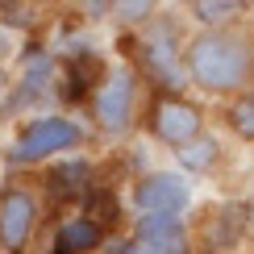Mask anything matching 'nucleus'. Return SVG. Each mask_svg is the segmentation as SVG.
Masks as SVG:
<instances>
[{"label": "nucleus", "mask_w": 254, "mask_h": 254, "mask_svg": "<svg viewBox=\"0 0 254 254\" xmlns=\"http://www.w3.org/2000/svg\"><path fill=\"white\" fill-rule=\"evenodd\" d=\"M192 79L208 92H234L250 75V50L229 34H200L188 46Z\"/></svg>", "instance_id": "1"}, {"label": "nucleus", "mask_w": 254, "mask_h": 254, "mask_svg": "<svg viewBox=\"0 0 254 254\" xmlns=\"http://www.w3.org/2000/svg\"><path fill=\"white\" fill-rule=\"evenodd\" d=\"M79 125L75 121H67V117H42L34 121L25 133L17 137V146H13V163H42V158H50V154H59V150H71V146H79Z\"/></svg>", "instance_id": "2"}, {"label": "nucleus", "mask_w": 254, "mask_h": 254, "mask_svg": "<svg viewBox=\"0 0 254 254\" xmlns=\"http://www.w3.org/2000/svg\"><path fill=\"white\" fill-rule=\"evenodd\" d=\"M133 204L142 208L146 217H179L192 204V188H188V179L175 175V171H154V175H146L142 184L133 188Z\"/></svg>", "instance_id": "3"}, {"label": "nucleus", "mask_w": 254, "mask_h": 254, "mask_svg": "<svg viewBox=\"0 0 254 254\" xmlns=\"http://www.w3.org/2000/svg\"><path fill=\"white\" fill-rule=\"evenodd\" d=\"M133 96H137V83H133L129 71L113 75V79L100 88V96H96V121H100L109 133L129 129V121H133Z\"/></svg>", "instance_id": "4"}, {"label": "nucleus", "mask_w": 254, "mask_h": 254, "mask_svg": "<svg viewBox=\"0 0 254 254\" xmlns=\"http://www.w3.org/2000/svg\"><path fill=\"white\" fill-rule=\"evenodd\" d=\"M188 234L179 217H142L137 238L125 246V254H184Z\"/></svg>", "instance_id": "5"}, {"label": "nucleus", "mask_w": 254, "mask_h": 254, "mask_svg": "<svg viewBox=\"0 0 254 254\" xmlns=\"http://www.w3.org/2000/svg\"><path fill=\"white\" fill-rule=\"evenodd\" d=\"M34 221H38V204L29 192H4L0 200V242L4 250H21L34 234Z\"/></svg>", "instance_id": "6"}, {"label": "nucleus", "mask_w": 254, "mask_h": 254, "mask_svg": "<svg viewBox=\"0 0 254 254\" xmlns=\"http://www.w3.org/2000/svg\"><path fill=\"white\" fill-rule=\"evenodd\" d=\"M154 133L171 146H188L192 137H200V113L184 100H163L154 109Z\"/></svg>", "instance_id": "7"}, {"label": "nucleus", "mask_w": 254, "mask_h": 254, "mask_svg": "<svg viewBox=\"0 0 254 254\" xmlns=\"http://www.w3.org/2000/svg\"><path fill=\"white\" fill-rule=\"evenodd\" d=\"M146 59H150V71L158 79H167V88H179L184 83V63H179V50H175V38L167 25H158L150 38H146Z\"/></svg>", "instance_id": "8"}, {"label": "nucleus", "mask_w": 254, "mask_h": 254, "mask_svg": "<svg viewBox=\"0 0 254 254\" xmlns=\"http://www.w3.org/2000/svg\"><path fill=\"white\" fill-rule=\"evenodd\" d=\"M100 242H104V229L92 225L88 217H75V221H67L59 229L55 254H88V250H100Z\"/></svg>", "instance_id": "9"}, {"label": "nucleus", "mask_w": 254, "mask_h": 254, "mask_svg": "<svg viewBox=\"0 0 254 254\" xmlns=\"http://www.w3.org/2000/svg\"><path fill=\"white\" fill-rule=\"evenodd\" d=\"M88 175H92V167L88 163H59L55 171H50V192H59V196H71V192H83V184H88Z\"/></svg>", "instance_id": "10"}, {"label": "nucleus", "mask_w": 254, "mask_h": 254, "mask_svg": "<svg viewBox=\"0 0 254 254\" xmlns=\"http://www.w3.org/2000/svg\"><path fill=\"white\" fill-rule=\"evenodd\" d=\"M179 163L188 167V171H208V167L217 163V142L213 137H192L188 146H179Z\"/></svg>", "instance_id": "11"}, {"label": "nucleus", "mask_w": 254, "mask_h": 254, "mask_svg": "<svg viewBox=\"0 0 254 254\" xmlns=\"http://www.w3.org/2000/svg\"><path fill=\"white\" fill-rule=\"evenodd\" d=\"M121 213H117V200H113L109 192H92L88 196V221H92V225H113V221H117Z\"/></svg>", "instance_id": "12"}, {"label": "nucleus", "mask_w": 254, "mask_h": 254, "mask_svg": "<svg viewBox=\"0 0 254 254\" xmlns=\"http://www.w3.org/2000/svg\"><path fill=\"white\" fill-rule=\"evenodd\" d=\"M229 125H234L242 137H250V142H254V96L238 100L234 109H229Z\"/></svg>", "instance_id": "13"}, {"label": "nucleus", "mask_w": 254, "mask_h": 254, "mask_svg": "<svg viewBox=\"0 0 254 254\" xmlns=\"http://www.w3.org/2000/svg\"><path fill=\"white\" fill-rule=\"evenodd\" d=\"M234 8H238V4H229V0H196L192 13H196L200 21H208V25H217V21H225Z\"/></svg>", "instance_id": "14"}, {"label": "nucleus", "mask_w": 254, "mask_h": 254, "mask_svg": "<svg viewBox=\"0 0 254 254\" xmlns=\"http://www.w3.org/2000/svg\"><path fill=\"white\" fill-rule=\"evenodd\" d=\"M46 71H50V67H46L42 59L34 63V67H29V75H25V92H21V100H34L38 92L46 88Z\"/></svg>", "instance_id": "15"}, {"label": "nucleus", "mask_w": 254, "mask_h": 254, "mask_svg": "<svg viewBox=\"0 0 254 254\" xmlns=\"http://www.w3.org/2000/svg\"><path fill=\"white\" fill-rule=\"evenodd\" d=\"M117 13H121L125 21H142V17L154 13V4H146V0H125V4H117Z\"/></svg>", "instance_id": "16"}, {"label": "nucleus", "mask_w": 254, "mask_h": 254, "mask_svg": "<svg viewBox=\"0 0 254 254\" xmlns=\"http://www.w3.org/2000/svg\"><path fill=\"white\" fill-rule=\"evenodd\" d=\"M8 46H13V34H0V55H8Z\"/></svg>", "instance_id": "17"}, {"label": "nucleus", "mask_w": 254, "mask_h": 254, "mask_svg": "<svg viewBox=\"0 0 254 254\" xmlns=\"http://www.w3.org/2000/svg\"><path fill=\"white\" fill-rule=\"evenodd\" d=\"M4 88H8V83H4V71H0V96H4Z\"/></svg>", "instance_id": "18"}]
</instances>
